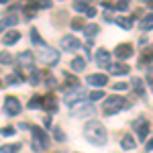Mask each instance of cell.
<instances>
[{
	"label": "cell",
	"instance_id": "cell-32",
	"mask_svg": "<svg viewBox=\"0 0 153 153\" xmlns=\"http://www.w3.org/2000/svg\"><path fill=\"white\" fill-rule=\"evenodd\" d=\"M53 137H55V141H59V143L65 141V135H63V133H61V129H57V127L53 129Z\"/></svg>",
	"mask_w": 153,
	"mask_h": 153
},
{
	"label": "cell",
	"instance_id": "cell-8",
	"mask_svg": "<svg viewBox=\"0 0 153 153\" xmlns=\"http://www.w3.org/2000/svg\"><path fill=\"white\" fill-rule=\"evenodd\" d=\"M59 45H61V49H63V51H71V53H74V51H78V49L82 47L80 39H78V37H74V35H65L63 39H61V43H59Z\"/></svg>",
	"mask_w": 153,
	"mask_h": 153
},
{
	"label": "cell",
	"instance_id": "cell-5",
	"mask_svg": "<svg viewBox=\"0 0 153 153\" xmlns=\"http://www.w3.org/2000/svg\"><path fill=\"white\" fill-rule=\"evenodd\" d=\"M84 98H86V90L80 86V88L68 90V92H65V96H63V102L74 108V104H80V102H84Z\"/></svg>",
	"mask_w": 153,
	"mask_h": 153
},
{
	"label": "cell",
	"instance_id": "cell-17",
	"mask_svg": "<svg viewBox=\"0 0 153 153\" xmlns=\"http://www.w3.org/2000/svg\"><path fill=\"white\" fill-rule=\"evenodd\" d=\"M43 108H45L47 112H55V110H57V100H55L53 94H47L43 98Z\"/></svg>",
	"mask_w": 153,
	"mask_h": 153
},
{
	"label": "cell",
	"instance_id": "cell-9",
	"mask_svg": "<svg viewBox=\"0 0 153 153\" xmlns=\"http://www.w3.org/2000/svg\"><path fill=\"white\" fill-rule=\"evenodd\" d=\"M133 127L137 129V135H139V141H145L147 139V135H149V123L145 120V118H137L135 123H133Z\"/></svg>",
	"mask_w": 153,
	"mask_h": 153
},
{
	"label": "cell",
	"instance_id": "cell-12",
	"mask_svg": "<svg viewBox=\"0 0 153 153\" xmlns=\"http://www.w3.org/2000/svg\"><path fill=\"white\" fill-rule=\"evenodd\" d=\"M86 82L90 84V86H96V88H102L108 84V76L106 74H90L88 78H86Z\"/></svg>",
	"mask_w": 153,
	"mask_h": 153
},
{
	"label": "cell",
	"instance_id": "cell-31",
	"mask_svg": "<svg viewBox=\"0 0 153 153\" xmlns=\"http://www.w3.org/2000/svg\"><path fill=\"white\" fill-rule=\"evenodd\" d=\"M100 98H104V92H102V90H94V92H90V94H88V100H90V102L100 100Z\"/></svg>",
	"mask_w": 153,
	"mask_h": 153
},
{
	"label": "cell",
	"instance_id": "cell-29",
	"mask_svg": "<svg viewBox=\"0 0 153 153\" xmlns=\"http://www.w3.org/2000/svg\"><path fill=\"white\" fill-rule=\"evenodd\" d=\"M29 108H43V98L41 96H33L31 102H29Z\"/></svg>",
	"mask_w": 153,
	"mask_h": 153
},
{
	"label": "cell",
	"instance_id": "cell-2",
	"mask_svg": "<svg viewBox=\"0 0 153 153\" xmlns=\"http://www.w3.org/2000/svg\"><path fill=\"white\" fill-rule=\"evenodd\" d=\"M127 106V102H125V98L123 96H106L104 98V104H102V112H104L106 117H112V114H117V112H120L123 108Z\"/></svg>",
	"mask_w": 153,
	"mask_h": 153
},
{
	"label": "cell",
	"instance_id": "cell-15",
	"mask_svg": "<svg viewBox=\"0 0 153 153\" xmlns=\"http://www.w3.org/2000/svg\"><path fill=\"white\" fill-rule=\"evenodd\" d=\"M19 41H21V33L14 31V29L6 31L4 37H2V43H4V45H14V43H19Z\"/></svg>",
	"mask_w": 153,
	"mask_h": 153
},
{
	"label": "cell",
	"instance_id": "cell-33",
	"mask_svg": "<svg viewBox=\"0 0 153 153\" xmlns=\"http://www.w3.org/2000/svg\"><path fill=\"white\" fill-rule=\"evenodd\" d=\"M131 84H133V88H135V90H137L139 94H143V82L139 80V78H135V80H133Z\"/></svg>",
	"mask_w": 153,
	"mask_h": 153
},
{
	"label": "cell",
	"instance_id": "cell-10",
	"mask_svg": "<svg viewBox=\"0 0 153 153\" xmlns=\"http://www.w3.org/2000/svg\"><path fill=\"white\" fill-rule=\"evenodd\" d=\"M96 63H98V68H112V63H110V51H106L104 47L98 49L96 51Z\"/></svg>",
	"mask_w": 153,
	"mask_h": 153
},
{
	"label": "cell",
	"instance_id": "cell-24",
	"mask_svg": "<svg viewBox=\"0 0 153 153\" xmlns=\"http://www.w3.org/2000/svg\"><path fill=\"white\" fill-rule=\"evenodd\" d=\"M65 88H70V90H74V88H80V80H78L76 76L65 74Z\"/></svg>",
	"mask_w": 153,
	"mask_h": 153
},
{
	"label": "cell",
	"instance_id": "cell-35",
	"mask_svg": "<svg viewBox=\"0 0 153 153\" xmlns=\"http://www.w3.org/2000/svg\"><path fill=\"white\" fill-rule=\"evenodd\" d=\"M71 29H86V25L82 23V21H80V19H76V21H71Z\"/></svg>",
	"mask_w": 153,
	"mask_h": 153
},
{
	"label": "cell",
	"instance_id": "cell-26",
	"mask_svg": "<svg viewBox=\"0 0 153 153\" xmlns=\"http://www.w3.org/2000/svg\"><path fill=\"white\" fill-rule=\"evenodd\" d=\"M151 61H153V49H143L139 63H151Z\"/></svg>",
	"mask_w": 153,
	"mask_h": 153
},
{
	"label": "cell",
	"instance_id": "cell-27",
	"mask_svg": "<svg viewBox=\"0 0 153 153\" xmlns=\"http://www.w3.org/2000/svg\"><path fill=\"white\" fill-rule=\"evenodd\" d=\"M31 41L35 43L37 47H41V45H45V41H43V39L39 37V31H37V29H31Z\"/></svg>",
	"mask_w": 153,
	"mask_h": 153
},
{
	"label": "cell",
	"instance_id": "cell-39",
	"mask_svg": "<svg viewBox=\"0 0 153 153\" xmlns=\"http://www.w3.org/2000/svg\"><path fill=\"white\" fill-rule=\"evenodd\" d=\"M145 147H147V151H153V139H149V141L145 143Z\"/></svg>",
	"mask_w": 153,
	"mask_h": 153
},
{
	"label": "cell",
	"instance_id": "cell-16",
	"mask_svg": "<svg viewBox=\"0 0 153 153\" xmlns=\"http://www.w3.org/2000/svg\"><path fill=\"white\" fill-rule=\"evenodd\" d=\"M129 71H131V68L127 63H123V61L120 63H112V68H110V74L112 76H127Z\"/></svg>",
	"mask_w": 153,
	"mask_h": 153
},
{
	"label": "cell",
	"instance_id": "cell-14",
	"mask_svg": "<svg viewBox=\"0 0 153 153\" xmlns=\"http://www.w3.org/2000/svg\"><path fill=\"white\" fill-rule=\"evenodd\" d=\"M21 23V19H19V14L14 10H10L8 14H4V19H2V29H4V33H6V27H14V25Z\"/></svg>",
	"mask_w": 153,
	"mask_h": 153
},
{
	"label": "cell",
	"instance_id": "cell-19",
	"mask_svg": "<svg viewBox=\"0 0 153 153\" xmlns=\"http://www.w3.org/2000/svg\"><path fill=\"white\" fill-rule=\"evenodd\" d=\"M120 147H123V149H127V151H131V149H135V147H137V141H135V137H133V135H125V137H123V139H120Z\"/></svg>",
	"mask_w": 153,
	"mask_h": 153
},
{
	"label": "cell",
	"instance_id": "cell-22",
	"mask_svg": "<svg viewBox=\"0 0 153 153\" xmlns=\"http://www.w3.org/2000/svg\"><path fill=\"white\" fill-rule=\"evenodd\" d=\"M114 23H117L120 29H127V31L133 29V19H129V16H117V19H114Z\"/></svg>",
	"mask_w": 153,
	"mask_h": 153
},
{
	"label": "cell",
	"instance_id": "cell-4",
	"mask_svg": "<svg viewBox=\"0 0 153 153\" xmlns=\"http://www.w3.org/2000/svg\"><path fill=\"white\" fill-rule=\"evenodd\" d=\"M33 141H31V145H33V149H35L37 153L43 151V149H47L49 147V139H47V133L41 129V127H33Z\"/></svg>",
	"mask_w": 153,
	"mask_h": 153
},
{
	"label": "cell",
	"instance_id": "cell-41",
	"mask_svg": "<svg viewBox=\"0 0 153 153\" xmlns=\"http://www.w3.org/2000/svg\"><path fill=\"white\" fill-rule=\"evenodd\" d=\"M149 8H151V10H153V2H149Z\"/></svg>",
	"mask_w": 153,
	"mask_h": 153
},
{
	"label": "cell",
	"instance_id": "cell-40",
	"mask_svg": "<svg viewBox=\"0 0 153 153\" xmlns=\"http://www.w3.org/2000/svg\"><path fill=\"white\" fill-rule=\"evenodd\" d=\"M86 14H88V16H94V14H96V8H94V6H92V8H90V10L86 12Z\"/></svg>",
	"mask_w": 153,
	"mask_h": 153
},
{
	"label": "cell",
	"instance_id": "cell-7",
	"mask_svg": "<svg viewBox=\"0 0 153 153\" xmlns=\"http://www.w3.org/2000/svg\"><path fill=\"white\" fill-rule=\"evenodd\" d=\"M21 102H19V98H14V96H6L4 98V112L8 114V117H16L19 112H21Z\"/></svg>",
	"mask_w": 153,
	"mask_h": 153
},
{
	"label": "cell",
	"instance_id": "cell-20",
	"mask_svg": "<svg viewBox=\"0 0 153 153\" xmlns=\"http://www.w3.org/2000/svg\"><path fill=\"white\" fill-rule=\"evenodd\" d=\"M70 68L74 71H84V70H86V59H84V57H74V59H71V63H70Z\"/></svg>",
	"mask_w": 153,
	"mask_h": 153
},
{
	"label": "cell",
	"instance_id": "cell-6",
	"mask_svg": "<svg viewBox=\"0 0 153 153\" xmlns=\"http://www.w3.org/2000/svg\"><path fill=\"white\" fill-rule=\"evenodd\" d=\"M94 114H96V110H94V106H92V102H84V104L71 108V117H76V118L94 117Z\"/></svg>",
	"mask_w": 153,
	"mask_h": 153
},
{
	"label": "cell",
	"instance_id": "cell-3",
	"mask_svg": "<svg viewBox=\"0 0 153 153\" xmlns=\"http://www.w3.org/2000/svg\"><path fill=\"white\" fill-rule=\"evenodd\" d=\"M37 57H39L41 63H45V65H55L59 61V51L49 47V45H41L39 51H37Z\"/></svg>",
	"mask_w": 153,
	"mask_h": 153
},
{
	"label": "cell",
	"instance_id": "cell-34",
	"mask_svg": "<svg viewBox=\"0 0 153 153\" xmlns=\"http://www.w3.org/2000/svg\"><path fill=\"white\" fill-rule=\"evenodd\" d=\"M45 86H47V88H55V86H57L55 78H53L51 74H47V78H45Z\"/></svg>",
	"mask_w": 153,
	"mask_h": 153
},
{
	"label": "cell",
	"instance_id": "cell-18",
	"mask_svg": "<svg viewBox=\"0 0 153 153\" xmlns=\"http://www.w3.org/2000/svg\"><path fill=\"white\" fill-rule=\"evenodd\" d=\"M39 8H41V4H39V2H29V4H25V8H23L25 19H33Z\"/></svg>",
	"mask_w": 153,
	"mask_h": 153
},
{
	"label": "cell",
	"instance_id": "cell-37",
	"mask_svg": "<svg viewBox=\"0 0 153 153\" xmlns=\"http://www.w3.org/2000/svg\"><path fill=\"white\" fill-rule=\"evenodd\" d=\"M112 88H114V90H123V92H125V90L129 88V84H125V82H117V84H112Z\"/></svg>",
	"mask_w": 153,
	"mask_h": 153
},
{
	"label": "cell",
	"instance_id": "cell-25",
	"mask_svg": "<svg viewBox=\"0 0 153 153\" xmlns=\"http://www.w3.org/2000/svg\"><path fill=\"white\" fill-rule=\"evenodd\" d=\"M29 82L37 86V84H41V71L37 70V68H31V74H29Z\"/></svg>",
	"mask_w": 153,
	"mask_h": 153
},
{
	"label": "cell",
	"instance_id": "cell-42",
	"mask_svg": "<svg viewBox=\"0 0 153 153\" xmlns=\"http://www.w3.org/2000/svg\"><path fill=\"white\" fill-rule=\"evenodd\" d=\"M151 86H153V84H151Z\"/></svg>",
	"mask_w": 153,
	"mask_h": 153
},
{
	"label": "cell",
	"instance_id": "cell-30",
	"mask_svg": "<svg viewBox=\"0 0 153 153\" xmlns=\"http://www.w3.org/2000/svg\"><path fill=\"white\" fill-rule=\"evenodd\" d=\"M19 151H21V145H19V143H14V145H4L0 153H19Z\"/></svg>",
	"mask_w": 153,
	"mask_h": 153
},
{
	"label": "cell",
	"instance_id": "cell-23",
	"mask_svg": "<svg viewBox=\"0 0 153 153\" xmlns=\"http://www.w3.org/2000/svg\"><path fill=\"white\" fill-rule=\"evenodd\" d=\"M139 27H141L143 31H149V29H153V12L151 14H145L141 21H139Z\"/></svg>",
	"mask_w": 153,
	"mask_h": 153
},
{
	"label": "cell",
	"instance_id": "cell-1",
	"mask_svg": "<svg viewBox=\"0 0 153 153\" xmlns=\"http://www.w3.org/2000/svg\"><path fill=\"white\" fill-rule=\"evenodd\" d=\"M84 137L92 143V145H98V147L106 145V141H108L106 129H104V125H102L100 120H90V123H86V125H84Z\"/></svg>",
	"mask_w": 153,
	"mask_h": 153
},
{
	"label": "cell",
	"instance_id": "cell-38",
	"mask_svg": "<svg viewBox=\"0 0 153 153\" xmlns=\"http://www.w3.org/2000/svg\"><path fill=\"white\" fill-rule=\"evenodd\" d=\"M2 135H4V137H12V135H14V127H4V129H2Z\"/></svg>",
	"mask_w": 153,
	"mask_h": 153
},
{
	"label": "cell",
	"instance_id": "cell-21",
	"mask_svg": "<svg viewBox=\"0 0 153 153\" xmlns=\"http://www.w3.org/2000/svg\"><path fill=\"white\" fill-rule=\"evenodd\" d=\"M98 33H100V27H98L96 23H90V25H86V29H84V35L88 37V41H90V39H92L94 35H98Z\"/></svg>",
	"mask_w": 153,
	"mask_h": 153
},
{
	"label": "cell",
	"instance_id": "cell-11",
	"mask_svg": "<svg viewBox=\"0 0 153 153\" xmlns=\"http://www.w3.org/2000/svg\"><path fill=\"white\" fill-rule=\"evenodd\" d=\"M133 45L131 43H120V45H117V49H114V55H117L118 59H129L133 57Z\"/></svg>",
	"mask_w": 153,
	"mask_h": 153
},
{
	"label": "cell",
	"instance_id": "cell-28",
	"mask_svg": "<svg viewBox=\"0 0 153 153\" xmlns=\"http://www.w3.org/2000/svg\"><path fill=\"white\" fill-rule=\"evenodd\" d=\"M92 8L88 2H74V10H78V12H88Z\"/></svg>",
	"mask_w": 153,
	"mask_h": 153
},
{
	"label": "cell",
	"instance_id": "cell-36",
	"mask_svg": "<svg viewBox=\"0 0 153 153\" xmlns=\"http://www.w3.org/2000/svg\"><path fill=\"white\" fill-rule=\"evenodd\" d=\"M10 63H12V57L4 51V53H2V65H10Z\"/></svg>",
	"mask_w": 153,
	"mask_h": 153
},
{
	"label": "cell",
	"instance_id": "cell-13",
	"mask_svg": "<svg viewBox=\"0 0 153 153\" xmlns=\"http://www.w3.org/2000/svg\"><path fill=\"white\" fill-rule=\"evenodd\" d=\"M16 61H19L21 65H27L29 70H31V68H35V65H33V61H35L33 51H21V53L16 55Z\"/></svg>",
	"mask_w": 153,
	"mask_h": 153
}]
</instances>
